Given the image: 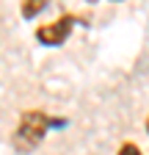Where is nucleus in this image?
I'll use <instances>...</instances> for the list:
<instances>
[{
	"label": "nucleus",
	"instance_id": "f257e3e1",
	"mask_svg": "<svg viewBox=\"0 0 149 155\" xmlns=\"http://www.w3.org/2000/svg\"><path fill=\"white\" fill-rule=\"evenodd\" d=\"M50 125H52V119H50L47 111H42V108H28V111H22L20 114V122H17V127L11 133V147L20 152V155L33 152L36 147L44 141Z\"/></svg>",
	"mask_w": 149,
	"mask_h": 155
},
{
	"label": "nucleus",
	"instance_id": "f03ea898",
	"mask_svg": "<svg viewBox=\"0 0 149 155\" xmlns=\"http://www.w3.org/2000/svg\"><path fill=\"white\" fill-rule=\"evenodd\" d=\"M78 19L80 17H74V14H61L58 19H52V22L39 25L33 36H36V42L44 45V47H61L66 39L72 36V28H74Z\"/></svg>",
	"mask_w": 149,
	"mask_h": 155
},
{
	"label": "nucleus",
	"instance_id": "20e7f679",
	"mask_svg": "<svg viewBox=\"0 0 149 155\" xmlns=\"http://www.w3.org/2000/svg\"><path fill=\"white\" fill-rule=\"evenodd\" d=\"M116 155H144V152H141V147L135 141H122L119 150H116Z\"/></svg>",
	"mask_w": 149,
	"mask_h": 155
},
{
	"label": "nucleus",
	"instance_id": "39448f33",
	"mask_svg": "<svg viewBox=\"0 0 149 155\" xmlns=\"http://www.w3.org/2000/svg\"><path fill=\"white\" fill-rule=\"evenodd\" d=\"M146 133H149V116H146Z\"/></svg>",
	"mask_w": 149,
	"mask_h": 155
},
{
	"label": "nucleus",
	"instance_id": "7ed1b4c3",
	"mask_svg": "<svg viewBox=\"0 0 149 155\" xmlns=\"http://www.w3.org/2000/svg\"><path fill=\"white\" fill-rule=\"evenodd\" d=\"M47 0H28V3H22L20 6V14H22V19H33V17H39L42 11H47Z\"/></svg>",
	"mask_w": 149,
	"mask_h": 155
}]
</instances>
